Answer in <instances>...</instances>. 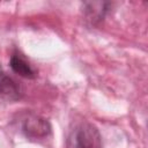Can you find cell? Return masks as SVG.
<instances>
[{
  "instance_id": "cell-1",
  "label": "cell",
  "mask_w": 148,
  "mask_h": 148,
  "mask_svg": "<svg viewBox=\"0 0 148 148\" xmlns=\"http://www.w3.org/2000/svg\"><path fill=\"white\" fill-rule=\"evenodd\" d=\"M67 148H102V136L98 128L88 121L76 123L68 132Z\"/></svg>"
},
{
  "instance_id": "cell-2",
  "label": "cell",
  "mask_w": 148,
  "mask_h": 148,
  "mask_svg": "<svg viewBox=\"0 0 148 148\" xmlns=\"http://www.w3.org/2000/svg\"><path fill=\"white\" fill-rule=\"evenodd\" d=\"M21 132L28 139L43 140L51 134V125L45 118L28 113L21 121Z\"/></svg>"
},
{
  "instance_id": "cell-3",
  "label": "cell",
  "mask_w": 148,
  "mask_h": 148,
  "mask_svg": "<svg viewBox=\"0 0 148 148\" xmlns=\"http://www.w3.org/2000/svg\"><path fill=\"white\" fill-rule=\"evenodd\" d=\"M21 97L22 90L20 86L0 67V98L5 101H17Z\"/></svg>"
},
{
  "instance_id": "cell-4",
  "label": "cell",
  "mask_w": 148,
  "mask_h": 148,
  "mask_svg": "<svg viewBox=\"0 0 148 148\" xmlns=\"http://www.w3.org/2000/svg\"><path fill=\"white\" fill-rule=\"evenodd\" d=\"M110 6V2H84L83 13L88 21L96 24L104 18Z\"/></svg>"
},
{
  "instance_id": "cell-5",
  "label": "cell",
  "mask_w": 148,
  "mask_h": 148,
  "mask_svg": "<svg viewBox=\"0 0 148 148\" xmlns=\"http://www.w3.org/2000/svg\"><path fill=\"white\" fill-rule=\"evenodd\" d=\"M9 66H10V68L13 69L14 73L18 74V75L22 76V77L34 79V77L36 76V73H35V71L32 69V67L29 65V62H28L24 58H22L20 54H17V53H14V54L10 57Z\"/></svg>"
}]
</instances>
